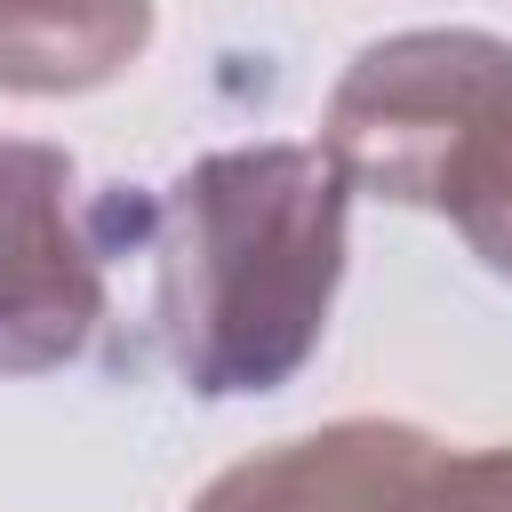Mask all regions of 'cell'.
<instances>
[{"mask_svg":"<svg viewBox=\"0 0 512 512\" xmlns=\"http://www.w3.org/2000/svg\"><path fill=\"white\" fill-rule=\"evenodd\" d=\"M344 216L352 184L320 144H224L160 192V352L184 392L256 400L320 352Z\"/></svg>","mask_w":512,"mask_h":512,"instance_id":"cell-1","label":"cell"},{"mask_svg":"<svg viewBox=\"0 0 512 512\" xmlns=\"http://www.w3.org/2000/svg\"><path fill=\"white\" fill-rule=\"evenodd\" d=\"M504 120H512V40L424 24L368 40L344 64L320 112V152L344 168V184L392 208L448 216V200L488 160Z\"/></svg>","mask_w":512,"mask_h":512,"instance_id":"cell-2","label":"cell"},{"mask_svg":"<svg viewBox=\"0 0 512 512\" xmlns=\"http://www.w3.org/2000/svg\"><path fill=\"white\" fill-rule=\"evenodd\" d=\"M104 320V240L56 144L0 136V376H48Z\"/></svg>","mask_w":512,"mask_h":512,"instance_id":"cell-3","label":"cell"},{"mask_svg":"<svg viewBox=\"0 0 512 512\" xmlns=\"http://www.w3.org/2000/svg\"><path fill=\"white\" fill-rule=\"evenodd\" d=\"M440 440L392 416H344L216 472L192 512H440Z\"/></svg>","mask_w":512,"mask_h":512,"instance_id":"cell-4","label":"cell"},{"mask_svg":"<svg viewBox=\"0 0 512 512\" xmlns=\"http://www.w3.org/2000/svg\"><path fill=\"white\" fill-rule=\"evenodd\" d=\"M152 48V0H0V96H88Z\"/></svg>","mask_w":512,"mask_h":512,"instance_id":"cell-5","label":"cell"},{"mask_svg":"<svg viewBox=\"0 0 512 512\" xmlns=\"http://www.w3.org/2000/svg\"><path fill=\"white\" fill-rule=\"evenodd\" d=\"M448 224L464 232V248L496 272V280H512V120L496 128V144H488V160L464 176V192L448 200Z\"/></svg>","mask_w":512,"mask_h":512,"instance_id":"cell-6","label":"cell"},{"mask_svg":"<svg viewBox=\"0 0 512 512\" xmlns=\"http://www.w3.org/2000/svg\"><path fill=\"white\" fill-rule=\"evenodd\" d=\"M432 504L440 512H512V448H448Z\"/></svg>","mask_w":512,"mask_h":512,"instance_id":"cell-7","label":"cell"}]
</instances>
